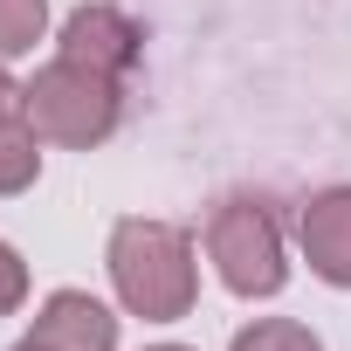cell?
Masks as SVG:
<instances>
[{"label":"cell","mask_w":351,"mask_h":351,"mask_svg":"<svg viewBox=\"0 0 351 351\" xmlns=\"http://www.w3.org/2000/svg\"><path fill=\"white\" fill-rule=\"evenodd\" d=\"M35 180V117H28V90H14L0 76V193H14Z\"/></svg>","instance_id":"7"},{"label":"cell","mask_w":351,"mask_h":351,"mask_svg":"<svg viewBox=\"0 0 351 351\" xmlns=\"http://www.w3.org/2000/svg\"><path fill=\"white\" fill-rule=\"evenodd\" d=\"M303 248L330 282H351V193H330L303 214Z\"/></svg>","instance_id":"6"},{"label":"cell","mask_w":351,"mask_h":351,"mask_svg":"<svg viewBox=\"0 0 351 351\" xmlns=\"http://www.w3.org/2000/svg\"><path fill=\"white\" fill-rule=\"evenodd\" d=\"M234 351H317V337L303 324H255L248 337H234Z\"/></svg>","instance_id":"9"},{"label":"cell","mask_w":351,"mask_h":351,"mask_svg":"<svg viewBox=\"0 0 351 351\" xmlns=\"http://www.w3.org/2000/svg\"><path fill=\"white\" fill-rule=\"evenodd\" d=\"M42 35V0H0V56H21Z\"/></svg>","instance_id":"8"},{"label":"cell","mask_w":351,"mask_h":351,"mask_svg":"<svg viewBox=\"0 0 351 351\" xmlns=\"http://www.w3.org/2000/svg\"><path fill=\"white\" fill-rule=\"evenodd\" d=\"M21 351H49V344H35V337H28V344H21Z\"/></svg>","instance_id":"11"},{"label":"cell","mask_w":351,"mask_h":351,"mask_svg":"<svg viewBox=\"0 0 351 351\" xmlns=\"http://www.w3.org/2000/svg\"><path fill=\"white\" fill-rule=\"evenodd\" d=\"M158 351H180V344H158Z\"/></svg>","instance_id":"12"},{"label":"cell","mask_w":351,"mask_h":351,"mask_svg":"<svg viewBox=\"0 0 351 351\" xmlns=\"http://www.w3.org/2000/svg\"><path fill=\"white\" fill-rule=\"evenodd\" d=\"M110 269H117V289L138 317H186L193 303V262H186V241L158 228V221H124L110 234Z\"/></svg>","instance_id":"1"},{"label":"cell","mask_w":351,"mask_h":351,"mask_svg":"<svg viewBox=\"0 0 351 351\" xmlns=\"http://www.w3.org/2000/svg\"><path fill=\"white\" fill-rule=\"evenodd\" d=\"M214 262L234 289L269 296L282 282V255H276V228L262 207H221L214 214Z\"/></svg>","instance_id":"3"},{"label":"cell","mask_w":351,"mask_h":351,"mask_svg":"<svg viewBox=\"0 0 351 351\" xmlns=\"http://www.w3.org/2000/svg\"><path fill=\"white\" fill-rule=\"evenodd\" d=\"M28 117H35V131H49V138H62V145H90V138H104L110 117H117V76H104V69H90V62H76V56H62V62H49V69L28 83Z\"/></svg>","instance_id":"2"},{"label":"cell","mask_w":351,"mask_h":351,"mask_svg":"<svg viewBox=\"0 0 351 351\" xmlns=\"http://www.w3.org/2000/svg\"><path fill=\"white\" fill-rule=\"evenodd\" d=\"M131 21L124 14H110V8H83L76 21H69V42H62V56H76V62H90V69H104V76H117L124 62H131Z\"/></svg>","instance_id":"4"},{"label":"cell","mask_w":351,"mask_h":351,"mask_svg":"<svg viewBox=\"0 0 351 351\" xmlns=\"http://www.w3.org/2000/svg\"><path fill=\"white\" fill-rule=\"evenodd\" d=\"M21 289H28V276H21V262L0 248V310H14L21 303Z\"/></svg>","instance_id":"10"},{"label":"cell","mask_w":351,"mask_h":351,"mask_svg":"<svg viewBox=\"0 0 351 351\" xmlns=\"http://www.w3.org/2000/svg\"><path fill=\"white\" fill-rule=\"evenodd\" d=\"M35 344H49V351H110V317L90 296H56L35 324Z\"/></svg>","instance_id":"5"}]
</instances>
